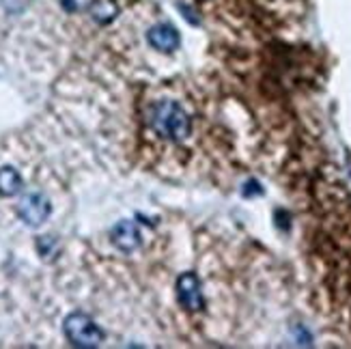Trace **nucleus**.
<instances>
[{
  "label": "nucleus",
  "instance_id": "7",
  "mask_svg": "<svg viewBox=\"0 0 351 349\" xmlns=\"http://www.w3.org/2000/svg\"><path fill=\"white\" fill-rule=\"evenodd\" d=\"M88 15L93 18V22L106 26L117 20L119 15V5L114 3V0H90L88 5Z\"/></svg>",
  "mask_w": 351,
  "mask_h": 349
},
{
  "label": "nucleus",
  "instance_id": "2",
  "mask_svg": "<svg viewBox=\"0 0 351 349\" xmlns=\"http://www.w3.org/2000/svg\"><path fill=\"white\" fill-rule=\"evenodd\" d=\"M63 332L65 339L80 349H95L104 341V330L95 324L93 317H88L82 311H73L65 317L63 322Z\"/></svg>",
  "mask_w": 351,
  "mask_h": 349
},
{
  "label": "nucleus",
  "instance_id": "10",
  "mask_svg": "<svg viewBox=\"0 0 351 349\" xmlns=\"http://www.w3.org/2000/svg\"><path fill=\"white\" fill-rule=\"evenodd\" d=\"M0 5L5 7L7 13L18 15V13H22V11L30 5V0H0Z\"/></svg>",
  "mask_w": 351,
  "mask_h": 349
},
{
  "label": "nucleus",
  "instance_id": "8",
  "mask_svg": "<svg viewBox=\"0 0 351 349\" xmlns=\"http://www.w3.org/2000/svg\"><path fill=\"white\" fill-rule=\"evenodd\" d=\"M22 177L13 166H0V196H15L22 192Z\"/></svg>",
  "mask_w": 351,
  "mask_h": 349
},
{
  "label": "nucleus",
  "instance_id": "13",
  "mask_svg": "<svg viewBox=\"0 0 351 349\" xmlns=\"http://www.w3.org/2000/svg\"><path fill=\"white\" fill-rule=\"evenodd\" d=\"M63 7H65V9H69V11H71V9H75L73 0H63Z\"/></svg>",
  "mask_w": 351,
  "mask_h": 349
},
{
  "label": "nucleus",
  "instance_id": "11",
  "mask_svg": "<svg viewBox=\"0 0 351 349\" xmlns=\"http://www.w3.org/2000/svg\"><path fill=\"white\" fill-rule=\"evenodd\" d=\"M252 194H263V188L258 181H248L246 188H243V196H252Z\"/></svg>",
  "mask_w": 351,
  "mask_h": 349
},
{
  "label": "nucleus",
  "instance_id": "3",
  "mask_svg": "<svg viewBox=\"0 0 351 349\" xmlns=\"http://www.w3.org/2000/svg\"><path fill=\"white\" fill-rule=\"evenodd\" d=\"M15 211H18V216H20V220L24 224H28V226H41L45 220L50 218L52 205H50V199L43 192H28V194H24L22 199H20Z\"/></svg>",
  "mask_w": 351,
  "mask_h": 349
},
{
  "label": "nucleus",
  "instance_id": "5",
  "mask_svg": "<svg viewBox=\"0 0 351 349\" xmlns=\"http://www.w3.org/2000/svg\"><path fill=\"white\" fill-rule=\"evenodd\" d=\"M110 241L112 246L119 248L121 252H134L141 246L143 235L138 231V226L132 220H119L110 229Z\"/></svg>",
  "mask_w": 351,
  "mask_h": 349
},
{
  "label": "nucleus",
  "instance_id": "4",
  "mask_svg": "<svg viewBox=\"0 0 351 349\" xmlns=\"http://www.w3.org/2000/svg\"><path fill=\"white\" fill-rule=\"evenodd\" d=\"M177 298L181 302L183 309H188L190 313H196L203 309V291H201V280L194 272H186L177 278Z\"/></svg>",
  "mask_w": 351,
  "mask_h": 349
},
{
  "label": "nucleus",
  "instance_id": "9",
  "mask_svg": "<svg viewBox=\"0 0 351 349\" xmlns=\"http://www.w3.org/2000/svg\"><path fill=\"white\" fill-rule=\"evenodd\" d=\"M35 246H37V252L43 261H52L58 252V239L54 235H41V237H37Z\"/></svg>",
  "mask_w": 351,
  "mask_h": 349
},
{
  "label": "nucleus",
  "instance_id": "12",
  "mask_svg": "<svg viewBox=\"0 0 351 349\" xmlns=\"http://www.w3.org/2000/svg\"><path fill=\"white\" fill-rule=\"evenodd\" d=\"M179 9H181L183 13H186L188 22H192V24H198V18H194L196 13H194V9H192V7H188V5H181V3H179Z\"/></svg>",
  "mask_w": 351,
  "mask_h": 349
},
{
  "label": "nucleus",
  "instance_id": "1",
  "mask_svg": "<svg viewBox=\"0 0 351 349\" xmlns=\"http://www.w3.org/2000/svg\"><path fill=\"white\" fill-rule=\"evenodd\" d=\"M149 125L158 136L166 141L179 143L183 139H188L192 132V121L188 112L173 99L158 101L149 112Z\"/></svg>",
  "mask_w": 351,
  "mask_h": 349
},
{
  "label": "nucleus",
  "instance_id": "6",
  "mask_svg": "<svg viewBox=\"0 0 351 349\" xmlns=\"http://www.w3.org/2000/svg\"><path fill=\"white\" fill-rule=\"evenodd\" d=\"M147 41L154 50L158 52H175L181 45V37L177 33V28L171 24H156L149 28Z\"/></svg>",
  "mask_w": 351,
  "mask_h": 349
}]
</instances>
